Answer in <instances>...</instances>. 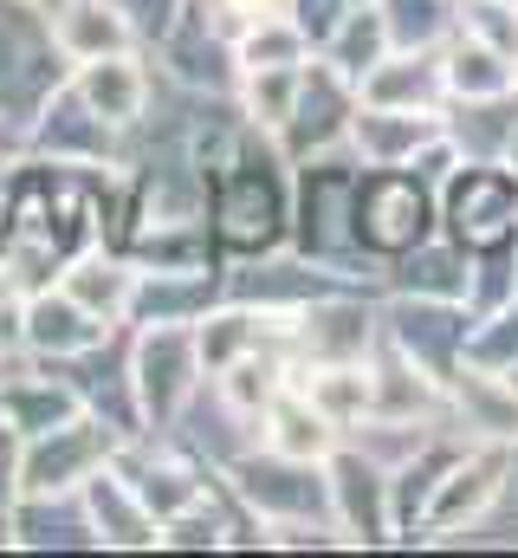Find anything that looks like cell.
I'll return each instance as SVG.
<instances>
[]
</instances>
